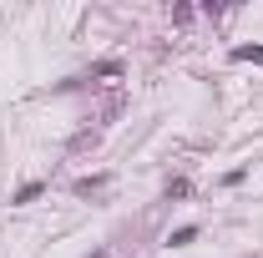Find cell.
Instances as JSON below:
<instances>
[{"mask_svg": "<svg viewBox=\"0 0 263 258\" xmlns=\"http://www.w3.org/2000/svg\"><path fill=\"white\" fill-rule=\"evenodd\" d=\"M233 56H238V61H263V46H238Z\"/></svg>", "mask_w": 263, "mask_h": 258, "instance_id": "obj_1", "label": "cell"}, {"mask_svg": "<svg viewBox=\"0 0 263 258\" xmlns=\"http://www.w3.org/2000/svg\"><path fill=\"white\" fill-rule=\"evenodd\" d=\"M91 258H106V253H91Z\"/></svg>", "mask_w": 263, "mask_h": 258, "instance_id": "obj_2", "label": "cell"}]
</instances>
